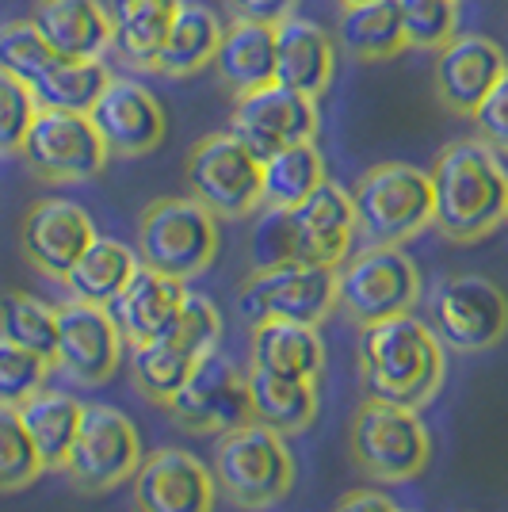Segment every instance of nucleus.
I'll use <instances>...</instances> for the list:
<instances>
[{
  "label": "nucleus",
  "mask_w": 508,
  "mask_h": 512,
  "mask_svg": "<svg viewBox=\"0 0 508 512\" xmlns=\"http://www.w3.org/2000/svg\"><path fill=\"white\" fill-rule=\"evenodd\" d=\"M329 180L325 157L314 142H298L264 161V207H295Z\"/></svg>",
  "instance_id": "72a5a7b5"
},
{
  "label": "nucleus",
  "mask_w": 508,
  "mask_h": 512,
  "mask_svg": "<svg viewBox=\"0 0 508 512\" xmlns=\"http://www.w3.org/2000/svg\"><path fill=\"white\" fill-rule=\"evenodd\" d=\"M104 4L115 31L111 50H119V58L130 69L153 73L157 50L165 43L176 12L184 8V0H104Z\"/></svg>",
  "instance_id": "cd10ccee"
},
{
  "label": "nucleus",
  "mask_w": 508,
  "mask_h": 512,
  "mask_svg": "<svg viewBox=\"0 0 508 512\" xmlns=\"http://www.w3.org/2000/svg\"><path fill=\"white\" fill-rule=\"evenodd\" d=\"M88 119L100 130L107 153L127 157V161L153 153L165 142V130H169L161 100L134 77H111L96 107L88 111Z\"/></svg>",
  "instance_id": "a211bd4d"
},
{
  "label": "nucleus",
  "mask_w": 508,
  "mask_h": 512,
  "mask_svg": "<svg viewBox=\"0 0 508 512\" xmlns=\"http://www.w3.org/2000/svg\"><path fill=\"white\" fill-rule=\"evenodd\" d=\"M287 234H291V260L340 268L360 237V214L352 192L337 180H325L314 195L287 207Z\"/></svg>",
  "instance_id": "f3484780"
},
{
  "label": "nucleus",
  "mask_w": 508,
  "mask_h": 512,
  "mask_svg": "<svg viewBox=\"0 0 508 512\" xmlns=\"http://www.w3.org/2000/svg\"><path fill=\"white\" fill-rule=\"evenodd\" d=\"M230 134L241 146H249L260 161H268L279 150H291L298 142L318 138V100L272 81L256 92L237 96Z\"/></svg>",
  "instance_id": "dca6fc26"
},
{
  "label": "nucleus",
  "mask_w": 508,
  "mask_h": 512,
  "mask_svg": "<svg viewBox=\"0 0 508 512\" xmlns=\"http://www.w3.org/2000/svg\"><path fill=\"white\" fill-rule=\"evenodd\" d=\"M81 413H85V406L73 394L46 390V386L20 406L23 428H27V436H31V444H35L46 470L65 467L69 448L77 440V428H81Z\"/></svg>",
  "instance_id": "7c9ffc66"
},
{
  "label": "nucleus",
  "mask_w": 508,
  "mask_h": 512,
  "mask_svg": "<svg viewBox=\"0 0 508 512\" xmlns=\"http://www.w3.org/2000/svg\"><path fill=\"white\" fill-rule=\"evenodd\" d=\"M337 4H363V0H337Z\"/></svg>",
  "instance_id": "c03bdc74"
},
{
  "label": "nucleus",
  "mask_w": 508,
  "mask_h": 512,
  "mask_svg": "<svg viewBox=\"0 0 508 512\" xmlns=\"http://www.w3.org/2000/svg\"><path fill=\"white\" fill-rule=\"evenodd\" d=\"M138 268H142L138 249H130L123 241H115V237H96L85 249V256L69 268V276L62 283L69 287L73 299L107 306L134 279Z\"/></svg>",
  "instance_id": "2f4dec72"
},
{
  "label": "nucleus",
  "mask_w": 508,
  "mask_h": 512,
  "mask_svg": "<svg viewBox=\"0 0 508 512\" xmlns=\"http://www.w3.org/2000/svg\"><path fill=\"white\" fill-rule=\"evenodd\" d=\"M356 363H360V386L367 398L421 413L444 386L447 348L424 318L398 314V318L363 325Z\"/></svg>",
  "instance_id": "f03ea898"
},
{
  "label": "nucleus",
  "mask_w": 508,
  "mask_h": 512,
  "mask_svg": "<svg viewBox=\"0 0 508 512\" xmlns=\"http://www.w3.org/2000/svg\"><path fill=\"white\" fill-rule=\"evenodd\" d=\"M138 512H214L218 482L214 470L184 448H157L134 470Z\"/></svg>",
  "instance_id": "aec40b11"
},
{
  "label": "nucleus",
  "mask_w": 508,
  "mask_h": 512,
  "mask_svg": "<svg viewBox=\"0 0 508 512\" xmlns=\"http://www.w3.org/2000/svg\"><path fill=\"white\" fill-rule=\"evenodd\" d=\"M50 371H54L50 356H39L23 344L0 337V402L4 406H23L31 394H39Z\"/></svg>",
  "instance_id": "4c0bfd02"
},
{
  "label": "nucleus",
  "mask_w": 508,
  "mask_h": 512,
  "mask_svg": "<svg viewBox=\"0 0 508 512\" xmlns=\"http://www.w3.org/2000/svg\"><path fill=\"white\" fill-rule=\"evenodd\" d=\"M249 367L318 383L325 371V341L306 321H260L249 337Z\"/></svg>",
  "instance_id": "393cba45"
},
{
  "label": "nucleus",
  "mask_w": 508,
  "mask_h": 512,
  "mask_svg": "<svg viewBox=\"0 0 508 512\" xmlns=\"http://www.w3.org/2000/svg\"><path fill=\"white\" fill-rule=\"evenodd\" d=\"M211 69L222 88L245 96L276 81V27L253 20H233L222 27V43L214 50Z\"/></svg>",
  "instance_id": "a878e982"
},
{
  "label": "nucleus",
  "mask_w": 508,
  "mask_h": 512,
  "mask_svg": "<svg viewBox=\"0 0 508 512\" xmlns=\"http://www.w3.org/2000/svg\"><path fill=\"white\" fill-rule=\"evenodd\" d=\"M428 325L447 352H489L508 337V295L489 276H444L428 295Z\"/></svg>",
  "instance_id": "9d476101"
},
{
  "label": "nucleus",
  "mask_w": 508,
  "mask_h": 512,
  "mask_svg": "<svg viewBox=\"0 0 508 512\" xmlns=\"http://www.w3.org/2000/svg\"><path fill=\"white\" fill-rule=\"evenodd\" d=\"M421 302V272L402 245H363L337 268V310L352 325L413 314Z\"/></svg>",
  "instance_id": "423d86ee"
},
{
  "label": "nucleus",
  "mask_w": 508,
  "mask_h": 512,
  "mask_svg": "<svg viewBox=\"0 0 508 512\" xmlns=\"http://www.w3.org/2000/svg\"><path fill=\"white\" fill-rule=\"evenodd\" d=\"M348 451H352V463L371 482L402 486L428 470L432 436L417 409L363 398L348 425Z\"/></svg>",
  "instance_id": "20e7f679"
},
{
  "label": "nucleus",
  "mask_w": 508,
  "mask_h": 512,
  "mask_svg": "<svg viewBox=\"0 0 508 512\" xmlns=\"http://www.w3.org/2000/svg\"><path fill=\"white\" fill-rule=\"evenodd\" d=\"M142 459V432L134 421L123 409L96 402L81 413V428L62 470L81 493H107L130 482Z\"/></svg>",
  "instance_id": "4468645a"
},
{
  "label": "nucleus",
  "mask_w": 508,
  "mask_h": 512,
  "mask_svg": "<svg viewBox=\"0 0 508 512\" xmlns=\"http://www.w3.org/2000/svg\"><path fill=\"white\" fill-rule=\"evenodd\" d=\"M0 337L23 344L39 356H54L58 306H46L43 299H35L27 291H4L0 295Z\"/></svg>",
  "instance_id": "f704fd0d"
},
{
  "label": "nucleus",
  "mask_w": 508,
  "mask_h": 512,
  "mask_svg": "<svg viewBox=\"0 0 508 512\" xmlns=\"http://www.w3.org/2000/svg\"><path fill=\"white\" fill-rule=\"evenodd\" d=\"M340 46L363 65H379L409 50L405 23L398 0H363V4H340L337 20Z\"/></svg>",
  "instance_id": "bb28decb"
},
{
  "label": "nucleus",
  "mask_w": 508,
  "mask_h": 512,
  "mask_svg": "<svg viewBox=\"0 0 508 512\" xmlns=\"http://www.w3.org/2000/svg\"><path fill=\"white\" fill-rule=\"evenodd\" d=\"M233 12V20H253V23H268V27H279L287 16H295L298 0H226Z\"/></svg>",
  "instance_id": "79ce46f5"
},
{
  "label": "nucleus",
  "mask_w": 508,
  "mask_h": 512,
  "mask_svg": "<svg viewBox=\"0 0 508 512\" xmlns=\"http://www.w3.org/2000/svg\"><path fill=\"white\" fill-rule=\"evenodd\" d=\"M474 127H478V138L486 146H493L501 157H508V73L482 100V107L474 111Z\"/></svg>",
  "instance_id": "a19ab883"
},
{
  "label": "nucleus",
  "mask_w": 508,
  "mask_h": 512,
  "mask_svg": "<svg viewBox=\"0 0 508 512\" xmlns=\"http://www.w3.org/2000/svg\"><path fill=\"white\" fill-rule=\"evenodd\" d=\"M337 310V268L321 264H272L253 268L237 291V314L260 325V321H306L321 325Z\"/></svg>",
  "instance_id": "9b49d317"
},
{
  "label": "nucleus",
  "mask_w": 508,
  "mask_h": 512,
  "mask_svg": "<svg viewBox=\"0 0 508 512\" xmlns=\"http://www.w3.org/2000/svg\"><path fill=\"white\" fill-rule=\"evenodd\" d=\"M409 50H440L459 35V0H398Z\"/></svg>",
  "instance_id": "e433bc0d"
},
{
  "label": "nucleus",
  "mask_w": 508,
  "mask_h": 512,
  "mask_svg": "<svg viewBox=\"0 0 508 512\" xmlns=\"http://www.w3.org/2000/svg\"><path fill=\"white\" fill-rule=\"evenodd\" d=\"M169 421L188 436H226L233 428L253 421V402H249V371L214 348L211 356L195 363L184 386L169 398Z\"/></svg>",
  "instance_id": "ddd939ff"
},
{
  "label": "nucleus",
  "mask_w": 508,
  "mask_h": 512,
  "mask_svg": "<svg viewBox=\"0 0 508 512\" xmlns=\"http://www.w3.org/2000/svg\"><path fill=\"white\" fill-rule=\"evenodd\" d=\"M508 73L505 50L486 39V35H455L447 46L436 50L432 62V88L436 100L459 115V119H474V111L482 107L497 81Z\"/></svg>",
  "instance_id": "412c9836"
},
{
  "label": "nucleus",
  "mask_w": 508,
  "mask_h": 512,
  "mask_svg": "<svg viewBox=\"0 0 508 512\" xmlns=\"http://www.w3.org/2000/svg\"><path fill=\"white\" fill-rule=\"evenodd\" d=\"M43 470V459L23 428L20 406L0 402V493L27 490L31 482H39Z\"/></svg>",
  "instance_id": "c9c22d12"
},
{
  "label": "nucleus",
  "mask_w": 508,
  "mask_h": 512,
  "mask_svg": "<svg viewBox=\"0 0 508 512\" xmlns=\"http://www.w3.org/2000/svg\"><path fill=\"white\" fill-rule=\"evenodd\" d=\"M249 402H253L256 425L291 440V436H302L318 417V383L249 367Z\"/></svg>",
  "instance_id": "c85d7f7f"
},
{
  "label": "nucleus",
  "mask_w": 508,
  "mask_h": 512,
  "mask_svg": "<svg viewBox=\"0 0 508 512\" xmlns=\"http://www.w3.org/2000/svg\"><path fill=\"white\" fill-rule=\"evenodd\" d=\"M115 73L100 58H54L43 77H35L39 107H65V111H92L100 92Z\"/></svg>",
  "instance_id": "473e14b6"
},
{
  "label": "nucleus",
  "mask_w": 508,
  "mask_h": 512,
  "mask_svg": "<svg viewBox=\"0 0 508 512\" xmlns=\"http://www.w3.org/2000/svg\"><path fill=\"white\" fill-rule=\"evenodd\" d=\"M432 226L451 245H478L508 226V169L482 138H455L432 161Z\"/></svg>",
  "instance_id": "f257e3e1"
},
{
  "label": "nucleus",
  "mask_w": 508,
  "mask_h": 512,
  "mask_svg": "<svg viewBox=\"0 0 508 512\" xmlns=\"http://www.w3.org/2000/svg\"><path fill=\"white\" fill-rule=\"evenodd\" d=\"M222 43V20L214 16V8L207 4H184L172 20L165 43L157 50L153 73L161 77H195L214 62V50Z\"/></svg>",
  "instance_id": "c756f323"
},
{
  "label": "nucleus",
  "mask_w": 508,
  "mask_h": 512,
  "mask_svg": "<svg viewBox=\"0 0 508 512\" xmlns=\"http://www.w3.org/2000/svg\"><path fill=\"white\" fill-rule=\"evenodd\" d=\"M20 157L27 161V172L43 184H88L111 161L96 123L85 111L65 107H39Z\"/></svg>",
  "instance_id": "f8f14e48"
},
{
  "label": "nucleus",
  "mask_w": 508,
  "mask_h": 512,
  "mask_svg": "<svg viewBox=\"0 0 508 512\" xmlns=\"http://www.w3.org/2000/svg\"><path fill=\"white\" fill-rule=\"evenodd\" d=\"M188 295L191 291L184 279L153 272V268L142 264L127 287L107 302V310L119 325L127 348H138V344H149L153 337H161L172 321L180 318Z\"/></svg>",
  "instance_id": "4be33fe9"
},
{
  "label": "nucleus",
  "mask_w": 508,
  "mask_h": 512,
  "mask_svg": "<svg viewBox=\"0 0 508 512\" xmlns=\"http://www.w3.org/2000/svg\"><path fill=\"white\" fill-rule=\"evenodd\" d=\"M211 470L218 493L245 512L272 509L295 490V455L287 448V436L256 421L218 436Z\"/></svg>",
  "instance_id": "7ed1b4c3"
},
{
  "label": "nucleus",
  "mask_w": 508,
  "mask_h": 512,
  "mask_svg": "<svg viewBox=\"0 0 508 512\" xmlns=\"http://www.w3.org/2000/svg\"><path fill=\"white\" fill-rule=\"evenodd\" d=\"M222 341V314L207 295L191 291L180 318L172 321L161 337L149 344H138L130 356V371H134V386L138 394L153 402V406H169V398L184 386L195 363L211 356Z\"/></svg>",
  "instance_id": "39448f33"
},
{
  "label": "nucleus",
  "mask_w": 508,
  "mask_h": 512,
  "mask_svg": "<svg viewBox=\"0 0 508 512\" xmlns=\"http://www.w3.org/2000/svg\"><path fill=\"white\" fill-rule=\"evenodd\" d=\"M123 333L107 306L69 299L58 306V341L50 363L77 386H104L119 375L123 363Z\"/></svg>",
  "instance_id": "2eb2a0df"
},
{
  "label": "nucleus",
  "mask_w": 508,
  "mask_h": 512,
  "mask_svg": "<svg viewBox=\"0 0 508 512\" xmlns=\"http://www.w3.org/2000/svg\"><path fill=\"white\" fill-rule=\"evenodd\" d=\"M218 256V218L191 195L153 199L138 218V260L176 279L203 276Z\"/></svg>",
  "instance_id": "0eeeda50"
},
{
  "label": "nucleus",
  "mask_w": 508,
  "mask_h": 512,
  "mask_svg": "<svg viewBox=\"0 0 508 512\" xmlns=\"http://www.w3.org/2000/svg\"><path fill=\"white\" fill-rule=\"evenodd\" d=\"M54 58L58 54L31 20H8L0 27V65L12 69L16 77L35 85V77H43Z\"/></svg>",
  "instance_id": "ea45409f"
},
{
  "label": "nucleus",
  "mask_w": 508,
  "mask_h": 512,
  "mask_svg": "<svg viewBox=\"0 0 508 512\" xmlns=\"http://www.w3.org/2000/svg\"><path fill=\"white\" fill-rule=\"evenodd\" d=\"M188 195L218 222H237L264 207V161L241 146L230 130L199 138L184 161Z\"/></svg>",
  "instance_id": "1a4fd4ad"
},
{
  "label": "nucleus",
  "mask_w": 508,
  "mask_h": 512,
  "mask_svg": "<svg viewBox=\"0 0 508 512\" xmlns=\"http://www.w3.org/2000/svg\"><path fill=\"white\" fill-rule=\"evenodd\" d=\"M27 20L58 58H104L115 43L104 0H35Z\"/></svg>",
  "instance_id": "b1692460"
},
{
  "label": "nucleus",
  "mask_w": 508,
  "mask_h": 512,
  "mask_svg": "<svg viewBox=\"0 0 508 512\" xmlns=\"http://www.w3.org/2000/svg\"><path fill=\"white\" fill-rule=\"evenodd\" d=\"M96 237L100 234H96L92 214L81 203H73V199L46 195L39 203H31V211L23 214V230H20L23 256L46 279L69 276V268L85 256V249Z\"/></svg>",
  "instance_id": "6ab92c4d"
},
{
  "label": "nucleus",
  "mask_w": 508,
  "mask_h": 512,
  "mask_svg": "<svg viewBox=\"0 0 508 512\" xmlns=\"http://www.w3.org/2000/svg\"><path fill=\"white\" fill-rule=\"evenodd\" d=\"M337 77L333 35L314 20L287 16L276 27V85L321 100Z\"/></svg>",
  "instance_id": "5701e85b"
},
{
  "label": "nucleus",
  "mask_w": 508,
  "mask_h": 512,
  "mask_svg": "<svg viewBox=\"0 0 508 512\" xmlns=\"http://www.w3.org/2000/svg\"><path fill=\"white\" fill-rule=\"evenodd\" d=\"M333 512H402V509L394 505V497H390V493L367 490V486H360V490L344 493Z\"/></svg>",
  "instance_id": "37998d69"
},
{
  "label": "nucleus",
  "mask_w": 508,
  "mask_h": 512,
  "mask_svg": "<svg viewBox=\"0 0 508 512\" xmlns=\"http://www.w3.org/2000/svg\"><path fill=\"white\" fill-rule=\"evenodd\" d=\"M352 199L367 245H405L421 237L436 214L432 176L405 161H382L367 169L356 180Z\"/></svg>",
  "instance_id": "6e6552de"
},
{
  "label": "nucleus",
  "mask_w": 508,
  "mask_h": 512,
  "mask_svg": "<svg viewBox=\"0 0 508 512\" xmlns=\"http://www.w3.org/2000/svg\"><path fill=\"white\" fill-rule=\"evenodd\" d=\"M39 115V96L31 81L16 77L0 65V157H12L23 150V138Z\"/></svg>",
  "instance_id": "58836bf2"
}]
</instances>
